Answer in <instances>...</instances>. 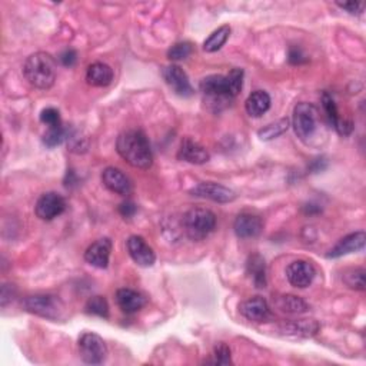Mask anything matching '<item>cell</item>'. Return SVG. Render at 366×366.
Wrapping results in <instances>:
<instances>
[{
    "instance_id": "obj_1",
    "label": "cell",
    "mask_w": 366,
    "mask_h": 366,
    "mask_svg": "<svg viewBox=\"0 0 366 366\" xmlns=\"http://www.w3.org/2000/svg\"><path fill=\"white\" fill-rule=\"evenodd\" d=\"M116 150L133 168L149 169L153 164L149 140L142 131L129 129L122 132L116 140Z\"/></svg>"
},
{
    "instance_id": "obj_2",
    "label": "cell",
    "mask_w": 366,
    "mask_h": 366,
    "mask_svg": "<svg viewBox=\"0 0 366 366\" xmlns=\"http://www.w3.org/2000/svg\"><path fill=\"white\" fill-rule=\"evenodd\" d=\"M23 74L33 88L42 91L51 89L56 80V62L49 53H33L23 65Z\"/></svg>"
},
{
    "instance_id": "obj_3",
    "label": "cell",
    "mask_w": 366,
    "mask_h": 366,
    "mask_svg": "<svg viewBox=\"0 0 366 366\" xmlns=\"http://www.w3.org/2000/svg\"><path fill=\"white\" fill-rule=\"evenodd\" d=\"M183 228L189 239L200 242L216 228V216L207 208H192L183 216Z\"/></svg>"
},
{
    "instance_id": "obj_4",
    "label": "cell",
    "mask_w": 366,
    "mask_h": 366,
    "mask_svg": "<svg viewBox=\"0 0 366 366\" xmlns=\"http://www.w3.org/2000/svg\"><path fill=\"white\" fill-rule=\"evenodd\" d=\"M292 124L296 136L302 142L309 143V140L316 136L320 126V115L318 107L306 102L298 103L294 109Z\"/></svg>"
},
{
    "instance_id": "obj_5",
    "label": "cell",
    "mask_w": 366,
    "mask_h": 366,
    "mask_svg": "<svg viewBox=\"0 0 366 366\" xmlns=\"http://www.w3.org/2000/svg\"><path fill=\"white\" fill-rule=\"evenodd\" d=\"M23 308L29 313L45 318L49 320H59L65 318V305L55 295H30L23 299Z\"/></svg>"
},
{
    "instance_id": "obj_6",
    "label": "cell",
    "mask_w": 366,
    "mask_h": 366,
    "mask_svg": "<svg viewBox=\"0 0 366 366\" xmlns=\"http://www.w3.org/2000/svg\"><path fill=\"white\" fill-rule=\"evenodd\" d=\"M79 353L84 362L89 365H100L107 356V348L99 335L86 332L79 338Z\"/></svg>"
},
{
    "instance_id": "obj_7",
    "label": "cell",
    "mask_w": 366,
    "mask_h": 366,
    "mask_svg": "<svg viewBox=\"0 0 366 366\" xmlns=\"http://www.w3.org/2000/svg\"><path fill=\"white\" fill-rule=\"evenodd\" d=\"M200 91L208 99L212 100V103H226L230 99H233L228 79L223 74H211L205 79H202Z\"/></svg>"
},
{
    "instance_id": "obj_8",
    "label": "cell",
    "mask_w": 366,
    "mask_h": 366,
    "mask_svg": "<svg viewBox=\"0 0 366 366\" xmlns=\"http://www.w3.org/2000/svg\"><path fill=\"white\" fill-rule=\"evenodd\" d=\"M66 209V200L56 192H48L40 196L36 202L34 214L42 221H52L60 216Z\"/></svg>"
},
{
    "instance_id": "obj_9",
    "label": "cell",
    "mask_w": 366,
    "mask_h": 366,
    "mask_svg": "<svg viewBox=\"0 0 366 366\" xmlns=\"http://www.w3.org/2000/svg\"><path fill=\"white\" fill-rule=\"evenodd\" d=\"M164 79L169 88L181 98H189L193 95V88L190 85V80L186 74V72L178 66V65H169L164 70H162Z\"/></svg>"
},
{
    "instance_id": "obj_10",
    "label": "cell",
    "mask_w": 366,
    "mask_h": 366,
    "mask_svg": "<svg viewBox=\"0 0 366 366\" xmlns=\"http://www.w3.org/2000/svg\"><path fill=\"white\" fill-rule=\"evenodd\" d=\"M315 276H316L315 266L311 262L303 261V259L294 261L287 268V277H288L289 283L292 285V287L299 288V289L308 288L309 285L313 282Z\"/></svg>"
},
{
    "instance_id": "obj_11",
    "label": "cell",
    "mask_w": 366,
    "mask_h": 366,
    "mask_svg": "<svg viewBox=\"0 0 366 366\" xmlns=\"http://www.w3.org/2000/svg\"><path fill=\"white\" fill-rule=\"evenodd\" d=\"M190 193L197 197H205L218 203H229L236 199V193L219 183L215 182H202L196 188L190 189Z\"/></svg>"
},
{
    "instance_id": "obj_12",
    "label": "cell",
    "mask_w": 366,
    "mask_h": 366,
    "mask_svg": "<svg viewBox=\"0 0 366 366\" xmlns=\"http://www.w3.org/2000/svg\"><path fill=\"white\" fill-rule=\"evenodd\" d=\"M322 106H323L325 115H327V117L329 120V124L335 128V131L341 136H349L353 131V124L351 120L341 119L336 103L328 92H323V95H322Z\"/></svg>"
},
{
    "instance_id": "obj_13",
    "label": "cell",
    "mask_w": 366,
    "mask_h": 366,
    "mask_svg": "<svg viewBox=\"0 0 366 366\" xmlns=\"http://www.w3.org/2000/svg\"><path fill=\"white\" fill-rule=\"evenodd\" d=\"M239 312L245 316L248 320L251 322H268L272 319V311L268 305V302L261 298V296H255V298H249L245 302H242L239 305Z\"/></svg>"
},
{
    "instance_id": "obj_14",
    "label": "cell",
    "mask_w": 366,
    "mask_h": 366,
    "mask_svg": "<svg viewBox=\"0 0 366 366\" xmlns=\"http://www.w3.org/2000/svg\"><path fill=\"white\" fill-rule=\"evenodd\" d=\"M128 252L131 258L143 268H149L155 263L156 255L153 249L148 245L146 240L142 236L133 235L128 239Z\"/></svg>"
},
{
    "instance_id": "obj_15",
    "label": "cell",
    "mask_w": 366,
    "mask_h": 366,
    "mask_svg": "<svg viewBox=\"0 0 366 366\" xmlns=\"http://www.w3.org/2000/svg\"><path fill=\"white\" fill-rule=\"evenodd\" d=\"M178 159L192 165H203L209 162L211 155L207 148H203L200 143L192 140L190 138H185L178 152Z\"/></svg>"
},
{
    "instance_id": "obj_16",
    "label": "cell",
    "mask_w": 366,
    "mask_h": 366,
    "mask_svg": "<svg viewBox=\"0 0 366 366\" xmlns=\"http://www.w3.org/2000/svg\"><path fill=\"white\" fill-rule=\"evenodd\" d=\"M235 233L237 237L240 239H251V237H256L261 235L262 229H263V222L258 215L245 212L240 214L233 225Z\"/></svg>"
},
{
    "instance_id": "obj_17",
    "label": "cell",
    "mask_w": 366,
    "mask_h": 366,
    "mask_svg": "<svg viewBox=\"0 0 366 366\" xmlns=\"http://www.w3.org/2000/svg\"><path fill=\"white\" fill-rule=\"evenodd\" d=\"M102 183L106 189L117 195H129L132 190L131 179L117 168L109 166L102 172Z\"/></svg>"
},
{
    "instance_id": "obj_18",
    "label": "cell",
    "mask_w": 366,
    "mask_h": 366,
    "mask_svg": "<svg viewBox=\"0 0 366 366\" xmlns=\"http://www.w3.org/2000/svg\"><path fill=\"white\" fill-rule=\"evenodd\" d=\"M365 240H366V235H365L363 230L351 233V235L342 237V239L336 243V245L328 252L327 258H329V259H336V258H341V256H344V255H349V254H352V252H358V251L363 249Z\"/></svg>"
},
{
    "instance_id": "obj_19",
    "label": "cell",
    "mask_w": 366,
    "mask_h": 366,
    "mask_svg": "<svg viewBox=\"0 0 366 366\" xmlns=\"http://www.w3.org/2000/svg\"><path fill=\"white\" fill-rule=\"evenodd\" d=\"M110 252H112V242H110V239L102 237V239L93 242L92 245L86 249L85 261L88 263H91L92 266H96L99 269H105L109 265Z\"/></svg>"
},
{
    "instance_id": "obj_20",
    "label": "cell",
    "mask_w": 366,
    "mask_h": 366,
    "mask_svg": "<svg viewBox=\"0 0 366 366\" xmlns=\"http://www.w3.org/2000/svg\"><path fill=\"white\" fill-rule=\"evenodd\" d=\"M116 302L122 312L126 315H133L146 306L148 299L138 291L124 288L116 292Z\"/></svg>"
},
{
    "instance_id": "obj_21",
    "label": "cell",
    "mask_w": 366,
    "mask_h": 366,
    "mask_svg": "<svg viewBox=\"0 0 366 366\" xmlns=\"http://www.w3.org/2000/svg\"><path fill=\"white\" fill-rule=\"evenodd\" d=\"M86 80L91 86H95V88L109 86L113 80V70L106 63H102V62L92 63L88 67Z\"/></svg>"
},
{
    "instance_id": "obj_22",
    "label": "cell",
    "mask_w": 366,
    "mask_h": 366,
    "mask_svg": "<svg viewBox=\"0 0 366 366\" xmlns=\"http://www.w3.org/2000/svg\"><path fill=\"white\" fill-rule=\"evenodd\" d=\"M280 331L288 336H298V338H311L319 331V325L315 320H292L282 325Z\"/></svg>"
},
{
    "instance_id": "obj_23",
    "label": "cell",
    "mask_w": 366,
    "mask_h": 366,
    "mask_svg": "<svg viewBox=\"0 0 366 366\" xmlns=\"http://www.w3.org/2000/svg\"><path fill=\"white\" fill-rule=\"evenodd\" d=\"M273 303L275 306L285 312V313H291V315H301L309 311V305L299 296L295 295H280L273 298Z\"/></svg>"
},
{
    "instance_id": "obj_24",
    "label": "cell",
    "mask_w": 366,
    "mask_h": 366,
    "mask_svg": "<svg viewBox=\"0 0 366 366\" xmlns=\"http://www.w3.org/2000/svg\"><path fill=\"white\" fill-rule=\"evenodd\" d=\"M247 272L258 289L266 288V263L261 255L255 254L249 256L247 262Z\"/></svg>"
},
{
    "instance_id": "obj_25",
    "label": "cell",
    "mask_w": 366,
    "mask_h": 366,
    "mask_svg": "<svg viewBox=\"0 0 366 366\" xmlns=\"http://www.w3.org/2000/svg\"><path fill=\"white\" fill-rule=\"evenodd\" d=\"M270 107V96L265 91H255L245 102V109L249 116L259 117Z\"/></svg>"
},
{
    "instance_id": "obj_26",
    "label": "cell",
    "mask_w": 366,
    "mask_h": 366,
    "mask_svg": "<svg viewBox=\"0 0 366 366\" xmlns=\"http://www.w3.org/2000/svg\"><path fill=\"white\" fill-rule=\"evenodd\" d=\"M229 34H230V26L229 25L221 26L205 40V44H203V49H205L209 53L219 51L226 44V40L229 39Z\"/></svg>"
},
{
    "instance_id": "obj_27",
    "label": "cell",
    "mask_w": 366,
    "mask_h": 366,
    "mask_svg": "<svg viewBox=\"0 0 366 366\" xmlns=\"http://www.w3.org/2000/svg\"><path fill=\"white\" fill-rule=\"evenodd\" d=\"M288 129H289V119L283 117V119H279V120L273 122V124H269L263 129H261L258 132V135H259V138L262 140H272V139L279 138L280 135H283Z\"/></svg>"
},
{
    "instance_id": "obj_28",
    "label": "cell",
    "mask_w": 366,
    "mask_h": 366,
    "mask_svg": "<svg viewBox=\"0 0 366 366\" xmlns=\"http://www.w3.org/2000/svg\"><path fill=\"white\" fill-rule=\"evenodd\" d=\"M70 131L60 125V126H56V128H49L48 132L44 135V143L48 146V148H56L59 145H62L65 140L70 139Z\"/></svg>"
},
{
    "instance_id": "obj_29",
    "label": "cell",
    "mask_w": 366,
    "mask_h": 366,
    "mask_svg": "<svg viewBox=\"0 0 366 366\" xmlns=\"http://www.w3.org/2000/svg\"><path fill=\"white\" fill-rule=\"evenodd\" d=\"M85 312L88 315H93V316L107 319L109 318L107 301L103 296H92L85 305Z\"/></svg>"
},
{
    "instance_id": "obj_30",
    "label": "cell",
    "mask_w": 366,
    "mask_h": 366,
    "mask_svg": "<svg viewBox=\"0 0 366 366\" xmlns=\"http://www.w3.org/2000/svg\"><path fill=\"white\" fill-rule=\"evenodd\" d=\"M344 282L351 289L355 291H365V269L355 268L344 275Z\"/></svg>"
},
{
    "instance_id": "obj_31",
    "label": "cell",
    "mask_w": 366,
    "mask_h": 366,
    "mask_svg": "<svg viewBox=\"0 0 366 366\" xmlns=\"http://www.w3.org/2000/svg\"><path fill=\"white\" fill-rule=\"evenodd\" d=\"M192 52H193V46L190 42H179L168 51V58L175 62L185 60L192 55Z\"/></svg>"
},
{
    "instance_id": "obj_32",
    "label": "cell",
    "mask_w": 366,
    "mask_h": 366,
    "mask_svg": "<svg viewBox=\"0 0 366 366\" xmlns=\"http://www.w3.org/2000/svg\"><path fill=\"white\" fill-rule=\"evenodd\" d=\"M208 363H214V365H232V358H230V349L226 344H219L215 346L214 349V355L212 359L207 360Z\"/></svg>"
},
{
    "instance_id": "obj_33",
    "label": "cell",
    "mask_w": 366,
    "mask_h": 366,
    "mask_svg": "<svg viewBox=\"0 0 366 366\" xmlns=\"http://www.w3.org/2000/svg\"><path fill=\"white\" fill-rule=\"evenodd\" d=\"M226 79H228V84H229L233 98L237 96L239 92L242 91V85H243V70L239 67H235L226 74Z\"/></svg>"
},
{
    "instance_id": "obj_34",
    "label": "cell",
    "mask_w": 366,
    "mask_h": 366,
    "mask_svg": "<svg viewBox=\"0 0 366 366\" xmlns=\"http://www.w3.org/2000/svg\"><path fill=\"white\" fill-rule=\"evenodd\" d=\"M40 122L48 125V128H56V126L62 125L60 113L55 107H46L40 112Z\"/></svg>"
},
{
    "instance_id": "obj_35",
    "label": "cell",
    "mask_w": 366,
    "mask_h": 366,
    "mask_svg": "<svg viewBox=\"0 0 366 366\" xmlns=\"http://www.w3.org/2000/svg\"><path fill=\"white\" fill-rule=\"evenodd\" d=\"M15 296H16V287H15V285L4 283L2 295H0V302H2V306H6L9 302H12Z\"/></svg>"
},
{
    "instance_id": "obj_36",
    "label": "cell",
    "mask_w": 366,
    "mask_h": 366,
    "mask_svg": "<svg viewBox=\"0 0 366 366\" xmlns=\"http://www.w3.org/2000/svg\"><path fill=\"white\" fill-rule=\"evenodd\" d=\"M136 212H138V207L132 200H126L119 207V214L125 219H131Z\"/></svg>"
},
{
    "instance_id": "obj_37",
    "label": "cell",
    "mask_w": 366,
    "mask_h": 366,
    "mask_svg": "<svg viewBox=\"0 0 366 366\" xmlns=\"http://www.w3.org/2000/svg\"><path fill=\"white\" fill-rule=\"evenodd\" d=\"M336 5L341 9L346 11L348 13H351V15H360L363 12V9H365V4L363 2H346V4L338 2Z\"/></svg>"
},
{
    "instance_id": "obj_38",
    "label": "cell",
    "mask_w": 366,
    "mask_h": 366,
    "mask_svg": "<svg viewBox=\"0 0 366 366\" xmlns=\"http://www.w3.org/2000/svg\"><path fill=\"white\" fill-rule=\"evenodd\" d=\"M59 60H60V63H62L63 66L72 67V66H74V63H76V60H77V53H76V51H73V49H66L65 52L60 53Z\"/></svg>"
},
{
    "instance_id": "obj_39",
    "label": "cell",
    "mask_w": 366,
    "mask_h": 366,
    "mask_svg": "<svg viewBox=\"0 0 366 366\" xmlns=\"http://www.w3.org/2000/svg\"><path fill=\"white\" fill-rule=\"evenodd\" d=\"M288 59H289V63H292V65H302L308 60L299 48H291Z\"/></svg>"
}]
</instances>
